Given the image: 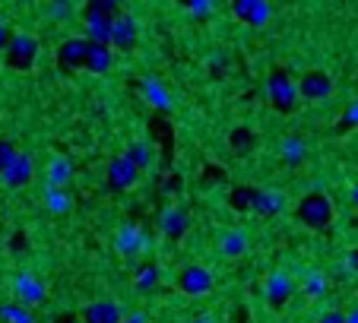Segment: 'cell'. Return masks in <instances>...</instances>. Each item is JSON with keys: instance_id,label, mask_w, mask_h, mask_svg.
I'll return each mask as SVG.
<instances>
[{"instance_id": "obj_1", "label": "cell", "mask_w": 358, "mask_h": 323, "mask_svg": "<svg viewBox=\"0 0 358 323\" xmlns=\"http://www.w3.org/2000/svg\"><path fill=\"white\" fill-rule=\"evenodd\" d=\"M295 219L311 232H324L333 222V200L327 193H304L295 206Z\"/></svg>"}, {"instance_id": "obj_2", "label": "cell", "mask_w": 358, "mask_h": 323, "mask_svg": "<svg viewBox=\"0 0 358 323\" xmlns=\"http://www.w3.org/2000/svg\"><path fill=\"white\" fill-rule=\"evenodd\" d=\"M267 96H269V105H273L276 111H283V114H289V111H295L298 105V83H292L289 70H273L267 80Z\"/></svg>"}, {"instance_id": "obj_3", "label": "cell", "mask_w": 358, "mask_h": 323, "mask_svg": "<svg viewBox=\"0 0 358 323\" xmlns=\"http://www.w3.org/2000/svg\"><path fill=\"white\" fill-rule=\"evenodd\" d=\"M3 61H7L10 70H32L35 61H38V38L26 32H16L10 38L7 51H3Z\"/></svg>"}, {"instance_id": "obj_4", "label": "cell", "mask_w": 358, "mask_h": 323, "mask_svg": "<svg viewBox=\"0 0 358 323\" xmlns=\"http://www.w3.org/2000/svg\"><path fill=\"white\" fill-rule=\"evenodd\" d=\"M178 292L187 298H200L207 292H213V273L200 263H191L178 273Z\"/></svg>"}, {"instance_id": "obj_5", "label": "cell", "mask_w": 358, "mask_h": 323, "mask_svg": "<svg viewBox=\"0 0 358 323\" xmlns=\"http://www.w3.org/2000/svg\"><path fill=\"white\" fill-rule=\"evenodd\" d=\"M86 57H89V42L86 35H73L64 38L57 48V67L61 70H86Z\"/></svg>"}, {"instance_id": "obj_6", "label": "cell", "mask_w": 358, "mask_h": 323, "mask_svg": "<svg viewBox=\"0 0 358 323\" xmlns=\"http://www.w3.org/2000/svg\"><path fill=\"white\" fill-rule=\"evenodd\" d=\"M333 92V80L324 70H308V73L298 80V96L308 98V102H324Z\"/></svg>"}, {"instance_id": "obj_7", "label": "cell", "mask_w": 358, "mask_h": 323, "mask_svg": "<svg viewBox=\"0 0 358 323\" xmlns=\"http://www.w3.org/2000/svg\"><path fill=\"white\" fill-rule=\"evenodd\" d=\"M108 187L111 190H130L133 184H137V178H140V168L133 165L127 156H114L108 162Z\"/></svg>"}, {"instance_id": "obj_8", "label": "cell", "mask_w": 358, "mask_h": 323, "mask_svg": "<svg viewBox=\"0 0 358 323\" xmlns=\"http://www.w3.org/2000/svg\"><path fill=\"white\" fill-rule=\"evenodd\" d=\"M140 42V22L130 13H121L111 29V48L114 51H133Z\"/></svg>"}, {"instance_id": "obj_9", "label": "cell", "mask_w": 358, "mask_h": 323, "mask_svg": "<svg viewBox=\"0 0 358 323\" xmlns=\"http://www.w3.org/2000/svg\"><path fill=\"white\" fill-rule=\"evenodd\" d=\"M232 13H234V20H241L244 26L260 29V26H267L273 7H269V0H234Z\"/></svg>"}, {"instance_id": "obj_10", "label": "cell", "mask_w": 358, "mask_h": 323, "mask_svg": "<svg viewBox=\"0 0 358 323\" xmlns=\"http://www.w3.org/2000/svg\"><path fill=\"white\" fill-rule=\"evenodd\" d=\"M187 228H191V216H187V209L165 206L162 213H158V232L165 234V238H172V241L184 238Z\"/></svg>"}, {"instance_id": "obj_11", "label": "cell", "mask_w": 358, "mask_h": 323, "mask_svg": "<svg viewBox=\"0 0 358 323\" xmlns=\"http://www.w3.org/2000/svg\"><path fill=\"white\" fill-rule=\"evenodd\" d=\"M292 289H295V285H292L289 273H283V269H276V273H269V276H267L263 295H267L269 308H283V304L292 298Z\"/></svg>"}, {"instance_id": "obj_12", "label": "cell", "mask_w": 358, "mask_h": 323, "mask_svg": "<svg viewBox=\"0 0 358 323\" xmlns=\"http://www.w3.org/2000/svg\"><path fill=\"white\" fill-rule=\"evenodd\" d=\"M80 320H83V323H121V320H124V310L117 308L114 301L102 298V301L86 304L83 314H80Z\"/></svg>"}, {"instance_id": "obj_13", "label": "cell", "mask_w": 358, "mask_h": 323, "mask_svg": "<svg viewBox=\"0 0 358 323\" xmlns=\"http://www.w3.org/2000/svg\"><path fill=\"white\" fill-rule=\"evenodd\" d=\"M114 248H117V254L133 257L137 250H146V248H149V234H146L143 228H137V225H124L121 232H117Z\"/></svg>"}, {"instance_id": "obj_14", "label": "cell", "mask_w": 358, "mask_h": 323, "mask_svg": "<svg viewBox=\"0 0 358 323\" xmlns=\"http://www.w3.org/2000/svg\"><path fill=\"white\" fill-rule=\"evenodd\" d=\"M32 174H35V165H32V158L26 156V152H20L16 156V162L7 168V174H3V184L10 187V190H20V187H26L29 181H32Z\"/></svg>"}, {"instance_id": "obj_15", "label": "cell", "mask_w": 358, "mask_h": 323, "mask_svg": "<svg viewBox=\"0 0 358 323\" xmlns=\"http://www.w3.org/2000/svg\"><path fill=\"white\" fill-rule=\"evenodd\" d=\"M117 16H121V3L117 0H86L83 3V22L117 20Z\"/></svg>"}, {"instance_id": "obj_16", "label": "cell", "mask_w": 358, "mask_h": 323, "mask_svg": "<svg viewBox=\"0 0 358 323\" xmlns=\"http://www.w3.org/2000/svg\"><path fill=\"white\" fill-rule=\"evenodd\" d=\"M16 295L22 298V304H42L45 301V285L35 279L32 273L16 276Z\"/></svg>"}, {"instance_id": "obj_17", "label": "cell", "mask_w": 358, "mask_h": 323, "mask_svg": "<svg viewBox=\"0 0 358 323\" xmlns=\"http://www.w3.org/2000/svg\"><path fill=\"white\" fill-rule=\"evenodd\" d=\"M111 63H114V48H108V45H89V57H86V70H89L92 76H102L111 70Z\"/></svg>"}, {"instance_id": "obj_18", "label": "cell", "mask_w": 358, "mask_h": 323, "mask_svg": "<svg viewBox=\"0 0 358 323\" xmlns=\"http://www.w3.org/2000/svg\"><path fill=\"white\" fill-rule=\"evenodd\" d=\"M283 206H285L283 190H273V187L257 190V200H254V213L257 216H276V213H283Z\"/></svg>"}, {"instance_id": "obj_19", "label": "cell", "mask_w": 358, "mask_h": 323, "mask_svg": "<svg viewBox=\"0 0 358 323\" xmlns=\"http://www.w3.org/2000/svg\"><path fill=\"white\" fill-rule=\"evenodd\" d=\"M244 250H248V234L238 232V228H232V232H225L219 238V254L222 257H241Z\"/></svg>"}, {"instance_id": "obj_20", "label": "cell", "mask_w": 358, "mask_h": 323, "mask_svg": "<svg viewBox=\"0 0 358 323\" xmlns=\"http://www.w3.org/2000/svg\"><path fill=\"white\" fill-rule=\"evenodd\" d=\"M73 174V162L67 156H54L48 162V187H64Z\"/></svg>"}, {"instance_id": "obj_21", "label": "cell", "mask_w": 358, "mask_h": 323, "mask_svg": "<svg viewBox=\"0 0 358 323\" xmlns=\"http://www.w3.org/2000/svg\"><path fill=\"white\" fill-rule=\"evenodd\" d=\"M254 200H257V187H234L228 193V206L234 213H254Z\"/></svg>"}, {"instance_id": "obj_22", "label": "cell", "mask_w": 358, "mask_h": 323, "mask_svg": "<svg viewBox=\"0 0 358 323\" xmlns=\"http://www.w3.org/2000/svg\"><path fill=\"white\" fill-rule=\"evenodd\" d=\"M111 29H114V20L86 22V42L89 45H108L111 48Z\"/></svg>"}, {"instance_id": "obj_23", "label": "cell", "mask_w": 358, "mask_h": 323, "mask_svg": "<svg viewBox=\"0 0 358 323\" xmlns=\"http://www.w3.org/2000/svg\"><path fill=\"white\" fill-rule=\"evenodd\" d=\"M0 320H7V323H35V317H32V310H29L26 304L10 301V304H0Z\"/></svg>"}, {"instance_id": "obj_24", "label": "cell", "mask_w": 358, "mask_h": 323, "mask_svg": "<svg viewBox=\"0 0 358 323\" xmlns=\"http://www.w3.org/2000/svg\"><path fill=\"white\" fill-rule=\"evenodd\" d=\"M124 156L130 158V162L140 168V172L152 165V146L146 143V140H137V143H130V146H127V152H124Z\"/></svg>"}, {"instance_id": "obj_25", "label": "cell", "mask_w": 358, "mask_h": 323, "mask_svg": "<svg viewBox=\"0 0 358 323\" xmlns=\"http://www.w3.org/2000/svg\"><path fill=\"white\" fill-rule=\"evenodd\" d=\"M228 146H232L238 156H244V152H251L257 146V137L248 130V127H234V130L228 133Z\"/></svg>"}, {"instance_id": "obj_26", "label": "cell", "mask_w": 358, "mask_h": 323, "mask_svg": "<svg viewBox=\"0 0 358 323\" xmlns=\"http://www.w3.org/2000/svg\"><path fill=\"white\" fill-rule=\"evenodd\" d=\"M133 282H137L140 292H152L158 285V266H156V263H146V266H140L137 276H133Z\"/></svg>"}, {"instance_id": "obj_27", "label": "cell", "mask_w": 358, "mask_h": 323, "mask_svg": "<svg viewBox=\"0 0 358 323\" xmlns=\"http://www.w3.org/2000/svg\"><path fill=\"white\" fill-rule=\"evenodd\" d=\"M16 156H20V149H16L10 140H0V178L7 174V168L16 162Z\"/></svg>"}, {"instance_id": "obj_28", "label": "cell", "mask_w": 358, "mask_h": 323, "mask_svg": "<svg viewBox=\"0 0 358 323\" xmlns=\"http://www.w3.org/2000/svg\"><path fill=\"white\" fill-rule=\"evenodd\" d=\"M48 206L54 209V213H64V209L70 206V200H67V193L61 190V187H48Z\"/></svg>"}, {"instance_id": "obj_29", "label": "cell", "mask_w": 358, "mask_h": 323, "mask_svg": "<svg viewBox=\"0 0 358 323\" xmlns=\"http://www.w3.org/2000/svg\"><path fill=\"white\" fill-rule=\"evenodd\" d=\"M324 289H327L324 276L317 273V269H311V273H308V282H304V292H308V295H324Z\"/></svg>"}, {"instance_id": "obj_30", "label": "cell", "mask_w": 358, "mask_h": 323, "mask_svg": "<svg viewBox=\"0 0 358 323\" xmlns=\"http://www.w3.org/2000/svg\"><path fill=\"white\" fill-rule=\"evenodd\" d=\"M143 86H146V98H149V102H156L158 108H168V98H165V92L158 89L156 80H146Z\"/></svg>"}, {"instance_id": "obj_31", "label": "cell", "mask_w": 358, "mask_h": 323, "mask_svg": "<svg viewBox=\"0 0 358 323\" xmlns=\"http://www.w3.org/2000/svg\"><path fill=\"white\" fill-rule=\"evenodd\" d=\"M73 3H70V0H54V3H48V13L51 16H57V20H70V16H73Z\"/></svg>"}, {"instance_id": "obj_32", "label": "cell", "mask_w": 358, "mask_h": 323, "mask_svg": "<svg viewBox=\"0 0 358 323\" xmlns=\"http://www.w3.org/2000/svg\"><path fill=\"white\" fill-rule=\"evenodd\" d=\"M301 152H304V146H301V140H298V137L285 140V156H289V162H298V158H301Z\"/></svg>"}, {"instance_id": "obj_33", "label": "cell", "mask_w": 358, "mask_h": 323, "mask_svg": "<svg viewBox=\"0 0 358 323\" xmlns=\"http://www.w3.org/2000/svg\"><path fill=\"white\" fill-rule=\"evenodd\" d=\"M184 7L191 10V13H197V16H207L209 10H213V3H209V0H187Z\"/></svg>"}, {"instance_id": "obj_34", "label": "cell", "mask_w": 358, "mask_h": 323, "mask_svg": "<svg viewBox=\"0 0 358 323\" xmlns=\"http://www.w3.org/2000/svg\"><path fill=\"white\" fill-rule=\"evenodd\" d=\"M317 323H345V314H339V310H330V314L317 317Z\"/></svg>"}, {"instance_id": "obj_35", "label": "cell", "mask_w": 358, "mask_h": 323, "mask_svg": "<svg viewBox=\"0 0 358 323\" xmlns=\"http://www.w3.org/2000/svg\"><path fill=\"white\" fill-rule=\"evenodd\" d=\"M345 266H349L352 273H358V244L349 250V257H345Z\"/></svg>"}, {"instance_id": "obj_36", "label": "cell", "mask_w": 358, "mask_h": 323, "mask_svg": "<svg viewBox=\"0 0 358 323\" xmlns=\"http://www.w3.org/2000/svg\"><path fill=\"white\" fill-rule=\"evenodd\" d=\"M146 320H149V317H146L143 310H133V314H127L121 323H146Z\"/></svg>"}, {"instance_id": "obj_37", "label": "cell", "mask_w": 358, "mask_h": 323, "mask_svg": "<svg viewBox=\"0 0 358 323\" xmlns=\"http://www.w3.org/2000/svg\"><path fill=\"white\" fill-rule=\"evenodd\" d=\"M10 38H13V35H10V29H7V26H3V22H0V51H7Z\"/></svg>"}, {"instance_id": "obj_38", "label": "cell", "mask_w": 358, "mask_h": 323, "mask_svg": "<svg viewBox=\"0 0 358 323\" xmlns=\"http://www.w3.org/2000/svg\"><path fill=\"white\" fill-rule=\"evenodd\" d=\"M191 323H213V317H209V314H200V317H191Z\"/></svg>"}, {"instance_id": "obj_39", "label": "cell", "mask_w": 358, "mask_h": 323, "mask_svg": "<svg viewBox=\"0 0 358 323\" xmlns=\"http://www.w3.org/2000/svg\"><path fill=\"white\" fill-rule=\"evenodd\" d=\"M345 323H358V308H352L349 314H345Z\"/></svg>"}, {"instance_id": "obj_40", "label": "cell", "mask_w": 358, "mask_h": 323, "mask_svg": "<svg viewBox=\"0 0 358 323\" xmlns=\"http://www.w3.org/2000/svg\"><path fill=\"white\" fill-rule=\"evenodd\" d=\"M349 121H352V124H358V105H352V108H349Z\"/></svg>"}, {"instance_id": "obj_41", "label": "cell", "mask_w": 358, "mask_h": 323, "mask_svg": "<svg viewBox=\"0 0 358 323\" xmlns=\"http://www.w3.org/2000/svg\"><path fill=\"white\" fill-rule=\"evenodd\" d=\"M352 203H355V206H358V184L352 187Z\"/></svg>"}, {"instance_id": "obj_42", "label": "cell", "mask_w": 358, "mask_h": 323, "mask_svg": "<svg viewBox=\"0 0 358 323\" xmlns=\"http://www.w3.org/2000/svg\"><path fill=\"white\" fill-rule=\"evenodd\" d=\"M355 222H358V216H355Z\"/></svg>"}]
</instances>
